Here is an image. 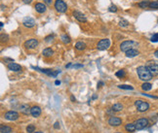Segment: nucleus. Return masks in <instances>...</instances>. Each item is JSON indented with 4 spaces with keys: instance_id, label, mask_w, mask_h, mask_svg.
<instances>
[{
    "instance_id": "nucleus-28",
    "label": "nucleus",
    "mask_w": 158,
    "mask_h": 133,
    "mask_svg": "<svg viewBox=\"0 0 158 133\" xmlns=\"http://www.w3.org/2000/svg\"><path fill=\"white\" fill-rule=\"evenodd\" d=\"M115 76L117 78H124L126 76V72L125 70H119V71H117L116 73H115Z\"/></svg>"
},
{
    "instance_id": "nucleus-34",
    "label": "nucleus",
    "mask_w": 158,
    "mask_h": 133,
    "mask_svg": "<svg viewBox=\"0 0 158 133\" xmlns=\"http://www.w3.org/2000/svg\"><path fill=\"white\" fill-rule=\"evenodd\" d=\"M108 11H109V12H116L117 7L115 6V5H111V6H109V8H108Z\"/></svg>"
},
{
    "instance_id": "nucleus-39",
    "label": "nucleus",
    "mask_w": 158,
    "mask_h": 133,
    "mask_svg": "<svg viewBox=\"0 0 158 133\" xmlns=\"http://www.w3.org/2000/svg\"><path fill=\"white\" fill-rule=\"evenodd\" d=\"M54 127H55L56 129H59V128H60V125H59L58 121H57V122H55V124H54Z\"/></svg>"
},
{
    "instance_id": "nucleus-42",
    "label": "nucleus",
    "mask_w": 158,
    "mask_h": 133,
    "mask_svg": "<svg viewBox=\"0 0 158 133\" xmlns=\"http://www.w3.org/2000/svg\"><path fill=\"white\" fill-rule=\"evenodd\" d=\"M60 84H61V82H60V81H58V80H57V81L55 82V85H56V86H59Z\"/></svg>"
},
{
    "instance_id": "nucleus-25",
    "label": "nucleus",
    "mask_w": 158,
    "mask_h": 133,
    "mask_svg": "<svg viewBox=\"0 0 158 133\" xmlns=\"http://www.w3.org/2000/svg\"><path fill=\"white\" fill-rule=\"evenodd\" d=\"M151 89H152V85L149 82H145L142 85V89L143 91H149V90H150Z\"/></svg>"
},
{
    "instance_id": "nucleus-32",
    "label": "nucleus",
    "mask_w": 158,
    "mask_h": 133,
    "mask_svg": "<svg viewBox=\"0 0 158 133\" xmlns=\"http://www.w3.org/2000/svg\"><path fill=\"white\" fill-rule=\"evenodd\" d=\"M8 40H9V36L7 34H3V33H2V34H1V42L4 43V42H7Z\"/></svg>"
},
{
    "instance_id": "nucleus-40",
    "label": "nucleus",
    "mask_w": 158,
    "mask_h": 133,
    "mask_svg": "<svg viewBox=\"0 0 158 133\" xmlns=\"http://www.w3.org/2000/svg\"><path fill=\"white\" fill-rule=\"evenodd\" d=\"M70 100H71V101H72V102H75V101H76V100H75V98H74V96H73V95H71V96H70Z\"/></svg>"
},
{
    "instance_id": "nucleus-18",
    "label": "nucleus",
    "mask_w": 158,
    "mask_h": 133,
    "mask_svg": "<svg viewBox=\"0 0 158 133\" xmlns=\"http://www.w3.org/2000/svg\"><path fill=\"white\" fill-rule=\"evenodd\" d=\"M34 8H35L36 12H37V13H40V14L46 12V10H47L46 6L43 3H36L35 5H34Z\"/></svg>"
},
{
    "instance_id": "nucleus-9",
    "label": "nucleus",
    "mask_w": 158,
    "mask_h": 133,
    "mask_svg": "<svg viewBox=\"0 0 158 133\" xmlns=\"http://www.w3.org/2000/svg\"><path fill=\"white\" fill-rule=\"evenodd\" d=\"M23 46L27 50H33V49H35L38 46V41L36 39H29V40L25 42Z\"/></svg>"
},
{
    "instance_id": "nucleus-44",
    "label": "nucleus",
    "mask_w": 158,
    "mask_h": 133,
    "mask_svg": "<svg viewBox=\"0 0 158 133\" xmlns=\"http://www.w3.org/2000/svg\"><path fill=\"white\" fill-rule=\"evenodd\" d=\"M71 65H72V64H71V63H68V64H66V65H65V68H69V67L71 66Z\"/></svg>"
},
{
    "instance_id": "nucleus-8",
    "label": "nucleus",
    "mask_w": 158,
    "mask_h": 133,
    "mask_svg": "<svg viewBox=\"0 0 158 133\" xmlns=\"http://www.w3.org/2000/svg\"><path fill=\"white\" fill-rule=\"evenodd\" d=\"M35 70H38L39 72H41V73H44L46 75H48V76H51L53 78H56V77L58 76V74L60 73V71H53L52 69H41V68H38V67H33Z\"/></svg>"
},
{
    "instance_id": "nucleus-3",
    "label": "nucleus",
    "mask_w": 158,
    "mask_h": 133,
    "mask_svg": "<svg viewBox=\"0 0 158 133\" xmlns=\"http://www.w3.org/2000/svg\"><path fill=\"white\" fill-rule=\"evenodd\" d=\"M135 107L139 112H146L149 109V103L143 101V100H137L135 101Z\"/></svg>"
},
{
    "instance_id": "nucleus-30",
    "label": "nucleus",
    "mask_w": 158,
    "mask_h": 133,
    "mask_svg": "<svg viewBox=\"0 0 158 133\" xmlns=\"http://www.w3.org/2000/svg\"><path fill=\"white\" fill-rule=\"evenodd\" d=\"M119 25L122 26V27H127V26L129 25V22L126 21V19H121L119 22Z\"/></svg>"
},
{
    "instance_id": "nucleus-23",
    "label": "nucleus",
    "mask_w": 158,
    "mask_h": 133,
    "mask_svg": "<svg viewBox=\"0 0 158 133\" xmlns=\"http://www.w3.org/2000/svg\"><path fill=\"white\" fill-rule=\"evenodd\" d=\"M75 49L77 50V51H83L86 49V44L84 43V42H77L76 44H75Z\"/></svg>"
},
{
    "instance_id": "nucleus-13",
    "label": "nucleus",
    "mask_w": 158,
    "mask_h": 133,
    "mask_svg": "<svg viewBox=\"0 0 158 133\" xmlns=\"http://www.w3.org/2000/svg\"><path fill=\"white\" fill-rule=\"evenodd\" d=\"M73 17L77 19L78 22H87V18H86V16H85L83 13L79 12V11H74V12H73Z\"/></svg>"
},
{
    "instance_id": "nucleus-4",
    "label": "nucleus",
    "mask_w": 158,
    "mask_h": 133,
    "mask_svg": "<svg viewBox=\"0 0 158 133\" xmlns=\"http://www.w3.org/2000/svg\"><path fill=\"white\" fill-rule=\"evenodd\" d=\"M55 8L60 13H65L66 10H68V5L65 4V2L64 0H56Z\"/></svg>"
},
{
    "instance_id": "nucleus-36",
    "label": "nucleus",
    "mask_w": 158,
    "mask_h": 133,
    "mask_svg": "<svg viewBox=\"0 0 158 133\" xmlns=\"http://www.w3.org/2000/svg\"><path fill=\"white\" fill-rule=\"evenodd\" d=\"M82 67H83L82 64H74V65H73V68H75V69H77V68H82Z\"/></svg>"
},
{
    "instance_id": "nucleus-46",
    "label": "nucleus",
    "mask_w": 158,
    "mask_h": 133,
    "mask_svg": "<svg viewBox=\"0 0 158 133\" xmlns=\"http://www.w3.org/2000/svg\"><path fill=\"white\" fill-rule=\"evenodd\" d=\"M115 133H121V132H115Z\"/></svg>"
},
{
    "instance_id": "nucleus-17",
    "label": "nucleus",
    "mask_w": 158,
    "mask_h": 133,
    "mask_svg": "<svg viewBox=\"0 0 158 133\" xmlns=\"http://www.w3.org/2000/svg\"><path fill=\"white\" fill-rule=\"evenodd\" d=\"M20 111H21V113H23V115H29L31 109L28 106V104H22L20 106Z\"/></svg>"
},
{
    "instance_id": "nucleus-20",
    "label": "nucleus",
    "mask_w": 158,
    "mask_h": 133,
    "mask_svg": "<svg viewBox=\"0 0 158 133\" xmlns=\"http://www.w3.org/2000/svg\"><path fill=\"white\" fill-rule=\"evenodd\" d=\"M150 0H143L142 2H140L138 5H139L140 8H142V9H147L149 8V5H150Z\"/></svg>"
},
{
    "instance_id": "nucleus-7",
    "label": "nucleus",
    "mask_w": 158,
    "mask_h": 133,
    "mask_svg": "<svg viewBox=\"0 0 158 133\" xmlns=\"http://www.w3.org/2000/svg\"><path fill=\"white\" fill-rule=\"evenodd\" d=\"M110 47V40L107 38L102 39L97 44V49L99 51H104Z\"/></svg>"
},
{
    "instance_id": "nucleus-11",
    "label": "nucleus",
    "mask_w": 158,
    "mask_h": 133,
    "mask_svg": "<svg viewBox=\"0 0 158 133\" xmlns=\"http://www.w3.org/2000/svg\"><path fill=\"white\" fill-rule=\"evenodd\" d=\"M107 122H108V124H109L110 126H119V125L122 124V120L117 117H112L111 116L108 119Z\"/></svg>"
},
{
    "instance_id": "nucleus-15",
    "label": "nucleus",
    "mask_w": 158,
    "mask_h": 133,
    "mask_svg": "<svg viewBox=\"0 0 158 133\" xmlns=\"http://www.w3.org/2000/svg\"><path fill=\"white\" fill-rule=\"evenodd\" d=\"M30 115L33 117H38L41 115V108L39 106H33L31 108V111H30Z\"/></svg>"
},
{
    "instance_id": "nucleus-24",
    "label": "nucleus",
    "mask_w": 158,
    "mask_h": 133,
    "mask_svg": "<svg viewBox=\"0 0 158 133\" xmlns=\"http://www.w3.org/2000/svg\"><path fill=\"white\" fill-rule=\"evenodd\" d=\"M125 129L127 130L128 132H134L135 130H137L135 122H134V124H127L125 125Z\"/></svg>"
},
{
    "instance_id": "nucleus-47",
    "label": "nucleus",
    "mask_w": 158,
    "mask_h": 133,
    "mask_svg": "<svg viewBox=\"0 0 158 133\" xmlns=\"http://www.w3.org/2000/svg\"><path fill=\"white\" fill-rule=\"evenodd\" d=\"M157 22H158V19H157Z\"/></svg>"
},
{
    "instance_id": "nucleus-33",
    "label": "nucleus",
    "mask_w": 158,
    "mask_h": 133,
    "mask_svg": "<svg viewBox=\"0 0 158 133\" xmlns=\"http://www.w3.org/2000/svg\"><path fill=\"white\" fill-rule=\"evenodd\" d=\"M150 41L151 42H158V33H156V34H154L153 36H151Z\"/></svg>"
},
{
    "instance_id": "nucleus-10",
    "label": "nucleus",
    "mask_w": 158,
    "mask_h": 133,
    "mask_svg": "<svg viewBox=\"0 0 158 133\" xmlns=\"http://www.w3.org/2000/svg\"><path fill=\"white\" fill-rule=\"evenodd\" d=\"M4 117L8 120H17L20 117V115L16 111H8L5 113Z\"/></svg>"
},
{
    "instance_id": "nucleus-21",
    "label": "nucleus",
    "mask_w": 158,
    "mask_h": 133,
    "mask_svg": "<svg viewBox=\"0 0 158 133\" xmlns=\"http://www.w3.org/2000/svg\"><path fill=\"white\" fill-rule=\"evenodd\" d=\"M0 132L1 133H11L12 132V128L8 125L5 124H1L0 125Z\"/></svg>"
},
{
    "instance_id": "nucleus-16",
    "label": "nucleus",
    "mask_w": 158,
    "mask_h": 133,
    "mask_svg": "<svg viewBox=\"0 0 158 133\" xmlns=\"http://www.w3.org/2000/svg\"><path fill=\"white\" fill-rule=\"evenodd\" d=\"M125 54L127 57H130V58H132V57H138L140 54V52L137 50V49H131L129 51L125 52Z\"/></svg>"
},
{
    "instance_id": "nucleus-35",
    "label": "nucleus",
    "mask_w": 158,
    "mask_h": 133,
    "mask_svg": "<svg viewBox=\"0 0 158 133\" xmlns=\"http://www.w3.org/2000/svg\"><path fill=\"white\" fill-rule=\"evenodd\" d=\"M53 38H54V36H53V35H49V36L45 37V41L46 42H51L52 40H53Z\"/></svg>"
},
{
    "instance_id": "nucleus-41",
    "label": "nucleus",
    "mask_w": 158,
    "mask_h": 133,
    "mask_svg": "<svg viewBox=\"0 0 158 133\" xmlns=\"http://www.w3.org/2000/svg\"><path fill=\"white\" fill-rule=\"evenodd\" d=\"M103 86V82H100L99 84H98V89H99L100 86Z\"/></svg>"
},
{
    "instance_id": "nucleus-5",
    "label": "nucleus",
    "mask_w": 158,
    "mask_h": 133,
    "mask_svg": "<svg viewBox=\"0 0 158 133\" xmlns=\"http://www.w3.org/2000/svg\"><path fill=\"white\" fill-rule=\"evenodd\" d=\"M135 124H136V128H137V130H142L149 125V121L147 119H145V117H142V119H139V120H136Z\"/></svg>"
},
{
    "instance_id": "nucleus-14",
    "label": "nucleus",
    "mask_w": 158,
    "mask_h": 133,
    "mask_svg": "<svg viewBox=\"0 0 158 133\" xmlns=\"http://www.w3.org/2000/svg\"><path fill=\"white\" fill-rule=\"evenodd\" d=\"M7 67H8V69H9L10 71H13V72H20V71L22 70V66H21L20 64L15 63L14 61H12V62L8 63Z\"/></svg>"
},
{
    "instance_id": "nucleus-26",
    "label": "nucleus",
    "mask_w": 158,
    "mask_h": 133,
    "mask_svg": "<svg viewBox=\"0 0 158 133\" xmlns=\"http://www.w3.org/2000/svg\"><path fill=\"white\" fill-rule=\"evenodd\" d=\"M114 112H120L123 110V105L121 103H115L114 105H112V107H111Z\"/></svg>"
},
{
    "instance_id": "nucleus-6",
    "label": "nucleus",
    "mask_w": 158,
    "mask_h": 133,
    "mask_svg": "<svg viewBox=\"0 0 158 133\" xmlns=\"http://www.w3.org/2000/svg\"><path fill=\"white\" fill-rule=\"evenodd\" d=\"M145 66L149 68L150 71V73L152 74V76H157L158 75V63H156L155 61H147V63Z\"/></svg>"
},
{
    "instance_id": "nucleus-2",
    "label": "nucleus",
    "mask_w": 158,
    "mask_h": 133,
    "mask_svg": "<svg viewBox=\"0 0 158 133\" xmlns=\"http://www.w3.org/2000/svg\"><path fill=\"white\" fill-rule=\"evenodd\" d=\"M139 46V43L135 41H132V40H127V41H124L120 44V50L122 52H127L131 50V49H136V47Z\"/></svg>"
},
{
    "instance_id": "nucleus-31",
    "label": "nucleus",
    "mask_w": 158,
    "mask_h": 133,
    "mask_svg": "<svg viewBox=\"0 0 158 133\" xmlns=\"http://www.w3.org/2000/svg\"><path fill=\"white\" fill-rule=\"evenodd\" d=\"M118 88L121 89H127V90H133V86H128V85H120L118 86Z\"/></svg>"
},
{
    "instance_id": "nucleus-45",
    "label": "nucleus",
    "mask_w": 158,
    "mask_h": 133,
    "mask_svg": "<svg viewBox=\"0 0 158 133\" xmlns=\"http://www.w3.org/2000/svg\"><path fill=\"white\" fill-rule=\"evenodd\" d=\"M34 133H42L41 131H37V132H34Z\"/></svg>"
},
{
    "instance_id": "nucleus-43",
    "label": "nucleus",
    "mask_w": 158,
    "mask_h": 133,
    "mask_svg": "<svg viewBox=\"0 0 158 133\" xmlns=\"http://www.w3.org/2000/svg\"><path fill=\"white\" fill-rule=\"evenodd\" d=\"M154 55H155V57H157V58H158V50L154 52Z\"/></svg>"
},
{
    "instance_id": "nucleus-29",
    "label": "nucleus",
    "mask_w": 158,
    "mask_h": 133,
    "mask_svg": "<svg viewBox=\"0 0 158 133\" xmlns=\"http://www.w3.org/2000/svg\"><path fill=\"white\" fill-rule=\"evenodd\" d=\"M26 132L27 133L35 132V126H34L33 124H28V126L26 127Z\"/></svg>"
},
{
    "instance_id": "nucleus-38",
    "label": "nucleus",
    "mask_w": 158,
    "mask_h": 133,
    "mask_svg": "<svg viewBox=\"0 0 158 133\" xmlns=\"http://www.w3.org/2000/svg\"><path fill=\"white\" fill-rule=\"evenodd\" d=\"M23 3H26V4H29V3H31V2H32V0H23Z\"/></svg>"
},
{
    "instance_id": "nucleus-1",
    "label": "nucleus",
    "mask_w": 158,
    "mask_h": 133,
    "mask_svg": "<svg viewBox=\"0 0 158 133\" xmlns=\"http://www.w3.org/2000/svg\"><path fill=\"white\" fill-rule=\"evenodd\" d=\"M137 73H138L140 80H142L143 82H149L153 77L146 66H139L137 68Z\"/></svg>"
},
{
    "instance_id": "nucleus-27",
    "label": "nucleus",
    "mask_w": 158,
    "mask_h": 133,
    "mask_svg": "<svg viewBox=\"0 0 158 133\" xmlns=\"http://www.w3.org/2000/svg\"><path fill=\"white\" fill-rule=\"evenodd\" d=\"M149 8L152 10H158V0L151 1V2H150V5H149Z\"/></svg>"
},
{
    "instance_id": "nucleus-37",
    "label": "nucleus",
    "mask_w": 158,
    "mask_h": 133,
    "mask_svg": "<svg viewBox=\"0 0 158 133\" xmlns=\"http://www.w3.org/2000/svg\"><path fill=\"white\" fill-rule=\"evenodd\" d=\"M44 2H45L46 4H48V5H51L53 0H44Z\"/></svg>"
},
{
    "instance_id": "nucleus-22",
    "label": "nucleus",
    "mask_w": 158,
    "mask_h": 133,
    "mask_svg": "<svg viewBox=\"0 0 158 133\" xmlns=\"http://www.w3.org/2000/svg\"><path fill=\"white\" fill-rule=\"evenodd\" d=\"M61 42H63L64 44H65V45L70 44V42H71L70 37H69L68 35H66V34H63V35H61Z\"/></svg>"
},
{
    "instance_id": "nucleus-12",
    "label": "nucleus",
    "mask_w": 158,
    "mask_h": 133,
    "mask_svg": "<svg viewBox=\"0 0 158 133\" xmlns=\"http://www.w3.org/2000/svg\"><path fill=\"white\" fill-rule=\"evenodd\" d=\"M23 26H26L27 28H31V27L35 25V21H34V19L30 18V17H26V18L23 19Z\"/></svg>"
},
{
    "instance_id": "nucleus-19",
    "label": "nucleus",
    "mask_w": 158,
    "mask_h": 133,
    "mask_svg": "<svg viewBox=\"0 0 158 133\" xmlns=\"http://www.w3.org/2000/svg\"><path fill=\"white\" fill-rule=\"evenodd\" d=\"M42 54H43V57H50L54 54V51L52 50L51 48H46V49L43 50Z\"/></svg>"
}]
</instances>
